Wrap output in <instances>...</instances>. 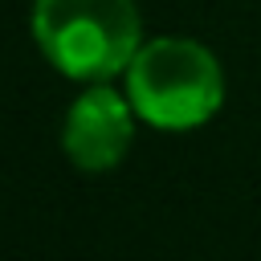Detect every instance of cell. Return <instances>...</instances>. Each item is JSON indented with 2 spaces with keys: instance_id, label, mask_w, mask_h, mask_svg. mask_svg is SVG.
<instances>
[{
  "instance_id": "cell-1",
  "label": "cell",
  "mask_w": 261,
  "mask_h": 261,
  "mask_svg": "<svg viewBox=\"0 0 261 261\" xmlns=\"http://www.w3.org/2000/svg\"><path fill=\"white\" fill-rule=\"evenodd\" d=\"M33 33L45 57L69 77H110L139 45L130 0H37Z\"/></svg>"
},
{
  "instance_id": "cell-3",
  "label": "cell",
  "mask_w": 261,
  "mask_h": 261,
  "mask_svg": "<svg viewBox=\"0 0 261 261\" xmlns=\"http://www.w3.org/2000/svg\"><path fill=\"white\" fill-rule=\"evenodd\" d=\"M130 147V110L110 90H90L65 118V151L86 171H106Z\"/></svg>"
},
{
  "instance_id": "cell-2",
  "label": "cell",
  "mask_w": 261,
  "mask_h": 261,
  "mask_svg": "<svg viewBox=\"0 0 261 261\" xmlns=\"http://www.w3.org/2000/svg\"><path fill=\"white\" fill-rule=\"evenodd\" d=\"M130 102L155 126H196L220 106V69L196 41L163 37L130 57Z\"/></svg>"
}]
</instances>
